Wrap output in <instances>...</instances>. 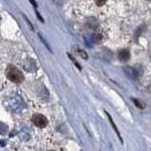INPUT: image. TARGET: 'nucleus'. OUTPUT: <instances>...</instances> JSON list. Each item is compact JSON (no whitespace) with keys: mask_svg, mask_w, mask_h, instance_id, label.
<instances>
[{"mask_svg":"<svg viewBox=\"0 0 151 151\" xmlns=\"http://www.w3.org/2000/svg\"><path fill=\"white\" fill-rule=\"evenodd\" d=\"M6 76L11 81L14 83H21L24 80V78H25L24 74L17 67L13 65L8 66V68L6 70Z\"/></svg>","mask_w":151,"mask_h":151,"instance_id":"f257e3e1","label":"nucleus"},{"mask_svg":"<svg viewBox=\"0 0 151 151\" xmlns=\"http://www.w3.org/2000/svg\"><path fill=\"white\" fill-rule=\"evenodd\" d=\"M32 122L36 127H41V129L47 126V123H48L47 118L45 115L40 114V113H35V114L32 116Z\"/></svg>","mask_w":151,"mask_h":151,"instance_id":"f03ea898","label":"nucleus"},{"mask_svg":"<svg viewBox=\"0 0 151 151\" xmlns=\"http://www.w3.org/2000/svg\"><path fill=\"white\" fill-rule=\"evenodd\" d=\"M124 72L125 74L131 79H136L139 77V73L135 68L130 67V66H127V67L124 68Z\"/></svg>","mask_w":151,"mask_h":151,"instance_id":"7ed1b4c3","label":"nucleus"},{"mask_svg":"<svg viewBox=\"0 0 151 151\" xmlns=\"http://www.w3.org/2000/svg\"><path fill=\"white\" fill-rule=\"evenodd\" d=\"M118 58L121 61H127L129 60V58H130V53L129 50L127 49H123L119 52V54H118Z\"/></svg>","mask_w":151,"mask_h":151,"instance_id":"20e7f679","label":"nucleus"},{"mask_svg":"<svg viewBox=\"0 0 151 151\" xmlns=\"http://www.w3.org/2000/svg\"><path fill=\"white\" fill-rule=\"evenodd\" d=\"M106 114H107V116H108V118H109V120H110V122H111V126H112V127H113V129L115 130V132L117 133V135H118V137H119V139H120V141L123 143V140H122V137H121V135H120V133H119V131H118V129H117V127H116V125L114 124V122H113V120H112V118L111 117V115L109 114L108 112H106Z\"/></svg>","mask_w":151,"mask_h":151,"instance_id":"39448f33","label":"nucleus"},{"mask_svg":"<svg viewBox=\"0 0 151 151\" xmlns=\"http://www.w3.org/2000/svg\"><path fill=\"white\" fill-rule=\"evenodd\" d=\"M132 100H133V102H134V104L136 105L137 108H139V109H144L145 108V103L142 102L141 100H138V99H136V98H133Z\"/></svg>","mask_w":151,"mask_h":151,"instance_id":"423d86ee","label":"nucleus"},{"mask_svg":"<svg viewBox=\"0 0 151 151\" xmlns=\"http://www.w3.org/2000/svg\"><path fill=\"white\" fill-rule=\"evenodd\" d=\"M78 52L79 55L81 56L83 59H87V58H88V56H87L86 52H85V51H83V50H80V49H79V50H78Z\"/></svg>","mask_w":151,"mask_h":151,"instance_id":"0eeeda50","label":"nucleus"},{"mask_svg":"<svg viewBox=\"0 0 151 151\" xmlns=\"http://www.w3.org/2000/svg\"><path fill=\"white\" fill-rule=\"evenodd\" d=\"M108 0H96V3L97 6H103L104 4H105Z\"/></svg>","mask_w":151,"mask_h":151,"instance_id":"6e6552de","label":"nucleus"},{"mask_svg":"<svg viewBox=\"0 0 151 151\" xmlns=\"http://www.w3.org/2000/svg\"><path fill=\"white\" fill-rule=\"evenodd\" d=\"M69 58H70L71 60H72L74 61V63H75L76 65H77V66H78V69H79V70H80V69H81V67H80V65H79V64H78V63H77V61H76V60H75V59L73 58V57H72V56H71V55H69Z\"/></svg>","mask_w":151,"mask_h":151,"instance_id":"1a4fd4ad","label":"nucleus"},{"mask_svg":"<svg viewBox=\"0 0 151 151\" xmlns=\"http://www.w3.org/2000/svg\"><path fill=\"white\" fill-rule=\"evenodd\" d=\"M29 1L31 2V4H33V6H34V8L37 9V4H36V2H35V0H29Z\"/></svg>","mask_w":151,"mask_h":151,"instance_id":"9d476101","label":"nucleus"},{"mask_svg":"<svg viewBox=\"0 0 151 151\" xmlns=\"http://www.w3.org/2000/svg\"><path fill=\"white\" fill-rule=\"evenodd\" d=\"M148 1H151V0H148Z\"/></svg>","mask_w":151,"mask_h":151,"instance_id":"9b49d317","label":"nucleus"}]
</instances>
